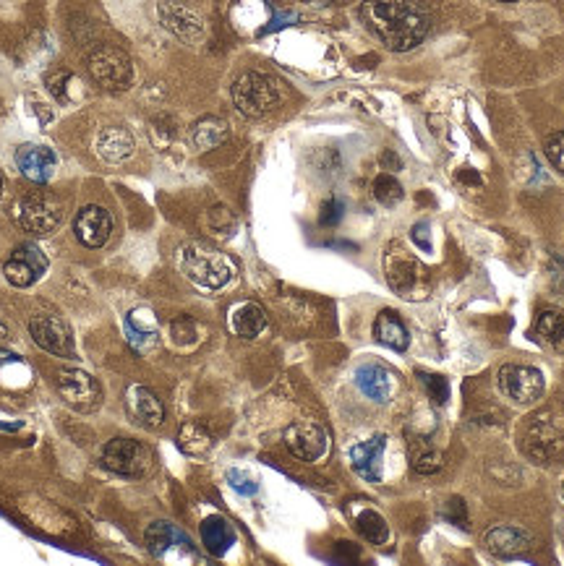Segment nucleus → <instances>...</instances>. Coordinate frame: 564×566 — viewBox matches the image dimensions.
I'll return each mask as SVG.
<instances>
[{
  "instance_id": "nucleus-1",
  "label": "nucleus",
  "mask_w": 564,
  "mask_h": 566,
  "mask_svg": "<svg viewBox=\"0 0 564 566\" xmlns=\"http://www.w3.org/2000/svg\"><path fill=\"white\" fill-rule=\"evenodd\" d=\"M361 21L392 53L413 50L431 29L429 8L423 0H366Z\"/></svg>"
},
{
  "instance_id": "nucleus-2",
  "label": "nucleus",
  "mask_w": 564,
  "mask_h": 566,
  "mask_svg": "<svg viewBox=\"0 0 564 566\" xmlns=\"http://www.w3.org/2000/svg\"><path fill=\"white\" fill-rule=\"evenodd\" d=\"M181 269L188 280L207 287V290H220L233 277V264L228 256L202 240L186 243L181 248Z\"/></svg>"
},
{
  "instance_id": "nucleus-3",
  "label": "nucleus",
  "mask_w": 564,
  "mask_h": 566,
  "mask_svg": "<svg viewBox=\"0 0 564 566\" xmlns=\"http://www.w3.org/2000/svg\"><path fill=\"white\" fill-rule=\"evenodd\" d=\"M280 100L282 94L277 81L267 74H259V71H246L233 84V102L238 113L246 115V118H264L280 105Z\"/></svg>"
},
{
  "instance_id": "nucleus-4",
  "label": "nucleus",
  "mask_w": 564,
  "mask_h": 566,
  "mask_svg": "<svg viewBox=\"0 0 564 566\" xmlns=\"http://www.w3.org/2000/svg\"><path fill=\"white\" fill-rule=\"evenodd\" d=\"M14 217L24 233L34 238H45L63 222V204L45 191H34L16 201Z\"/></svg>"
},
{
  "instance_id": "nucleus-5",
  "label": "nucleus",
  "mask_w": 564,
  "mask_h": 566,
  "mask_svg": "<svg viewBox=\"0 0 564 566\" xmlns=\"http://www.w3.org/2000/svg\"><path fill=\"white\" fill-rule=\"evenodd\" d=\"M497 387L499 392L512 400L515 405H533L544 397V389H546V381H544V373L538 371L533 366H507L499 368L497 373Z\"/></svg>"
},
{
  "instance_id": "nucleus-6",
  "label": "nucleus",
  "mask_w": 564,
  "mask_h": 566,
  "mask_svg": "<svg viewBox=\"0 0 564 566\" xmlns=\"http://www.w3.org/2000/svg\"><path fill=\"white\" fill-rule=\"evenodd\" d=\"M102 465L126 478H141L152 467V452L136 439H113L102 449Z\"/></svg>"
},
{
  "instance_id": "nucleus-7",
  "label": "nucleus",
  "mask_w": 564,
  "mask_h": 566,
  "mask_svg": "<svg viewBox=\"0 0 564 566\" xmlns=\"http://www.w3.org/2000/svg\"><path fill=\"white\" fill-rule=\"evenodd\" d=\"M89 74L100 87L118 92V89H126L131 84L134 68H131V58L123 50L102 45L89 55Z\"/></svg>"
},
{
  "instance_id": "nucleus-8",
  "label": "nucleus",
  "mask_w": 564,
  "mask_h": 566,
  "mask_svg": "<svg viewBox=\"0 0 564 566\" xmlns=\"http://www.w3.org/2000/svg\"><path fill=\"white\" fill-rule=\"evenodd\" d=\"M523 449L528 457L538 462L559 460L564 454V431L546 415H538L525 428Z\"/></svg>"
},
{
  "instance_id": "nucleus-9",
  "label": "nucleus",
  "mask_w": 564,
  "mask_h": 566,
  "mask_svg": "<svg viewBox=\"0 0 564 566\" xmlns=\"http://www.w3.org/2000/svg\"><path fill=\"white\" fill-rule=\"evenodd\" d=\"M58 389H61L63 400L79 413H92L102 402V389L97 379H92L87 371H79V368H63L58 373Z\"/></svg>"
},
{
  "instance_id": "nucleus-10",
  "label": "nucleus",
  "mask_w": 564,
  "mask_h": 566,
  "mask_svg": "<svg viewBox=\"0 0 564 566\" xmlns=\"http://www.w3.org/2000/svg\"><path fill=\"white\" fill-rule=\"evenodd\" d=\"M285 447L303 462H316L329 447L327 431L314 420H296L285 428Z\"/></svg>"
},
{
  "instance_id": "nucleus-11",
  "label": "nucleus",
  "mask_w": 564,
  "mask_h": 566,
  "mask_svg": "<svg viewBox=\"0 0 564 566\" xmlns=\"http://www.w3.org/2000/svg\"><path fill=\"white\" fill-rule=\"evenodd\" d=\"M29 334L47 353L58 355V358H74V332L58 316H34L29 321Z\"/></svg>"
},
{
  "instance_id": "nucleus-12",
  "label": "nucleus",
  "mask_w": 564,
  "mask_h": 566,
  "mask_svg": "<svg viewBox=\"0 0 564 566\" xmlns=\"http://www.w3.org/2000/svg\"><path fill=\"white\" fill-rule=\"evenodd\" d=\"M384 267H387V282H390L395 293L405 295V298H421L418 293H423L421 282L426 269H423L416 259H410L403 248L390 251V256L384 261Z\"/></svg>"
},
{
  "instance_id": "nucleus-13",
  "label": "nucleus",
  "mask_w": 564,
  "mask_h": 566,
  "mask_svg": "<svg viewBox=\"0 0 564 566\" xmlns=\"http://www.w3.org/2000/svg\"><path fill=\"white\" fill-rule=\"evenodd\" d=\"M47 272V256L34 243H24L6 261L3 274L14 287H29Z\"/></svg>"
},
{
  "instance_id": "nucleus-14",
  "label": "nucleus",
  "mask_w": 564,
  "mask_h": 566,
  "mask_svg": "<svg viewBox=\"0 0 564 566\" xmlns=\"http://www.w3.org/2000/svg\"><path fill=\"white\" fill-rule=\"evenodd\" d=\"M74 233L79 243H84L87 248H102L110 240V233H113V217L105 207L89 204V207H84L76 214Z\"/></svg>"
},
{
  "instance_id": "nucleus-15",
  "label": "nucleus",
  "mask_w": 564,
  "mask_h": 566,
  "mask_svg": "<svg viewBox=\"0 0 564 566\" xmlns=\"http://www.w3.org/2000/svg\"><path fill=\"white\" fill-rule=\"evenodd\" d=\"M16 165H19L21 175L32 183H47L53 178L55 167H58V157L50 147L42 144H24L16 152Z\"/></svg>"
},
{
  "instance_id": "nucleus-16",
  "label": "nucleus",
  "mask_w": 564,
  "mask_h": 566,
  "mask_svg": "<svg viewBox=\"0 0 564 566\" xmlns=\"http://www.w3.org/2000/svg\"><path fill=\"white\" fill-rule=\"evenodd\" d=\"M384 449H387V436H384V433H376L369 441L356 444V447L350 449L353 470H356L361 478L369 480V483H379V480H382Z\"/></svg>"
},
{
  "instance_id": "nucleus-17",
  "label": "nucleus",
  "mask_w": 564,
  "mask_h": 566,
  "mask_svg": "<svg viewBox=\"0 0 564 566\" xmlns=\"http://www.w3.org/2000/svg\"><path fill=\"white\" fill-rule=\"evenodd\" d=\"M531 535L520 530V527L512 525H499L491 527L489 533L484 535V548L499 559H512V556H520L531 548Z\"/></svg>"
},
{
  "instance_id": "nucleus-18",
  "label": "nucleus",
  "mask_w": 564,
  "mask_h": 566,
  "mask_svg": "<svg viewBox=\"0 0 564 566\" xmlns=\"http://www.w3.org/2000/svg\"><path fill=\"white\" fill-rule=\"evenodd\" d=\"M356 384L369 400L390 402V397L395 394V373L379 363H366L356 371Z\"/></svg>"
},
{
  "instance_id": "nucleus-19",
  "label": "nucleus",
  "mask_w": 564,
  "mask_h": 566,
  "mask_svg": "<svg viewBox=\"0 0 564 566\" xmlns=\"http://www.w3.org/2000/svg\"><path fill=\"white\" fill-rule=\"evenodd\" d=\"M126 405L139 423L155 428L165 420V407L157 400V394L147 387H131L126 394Z\"/></svg>"
},
{
  "instance_id": "nucleus-20",
  "label": "nucleus",
  "mask_w": 564,
  "mask_h": 566,
  "mask_svg": "<svg viewBox=\"0 0 564 566\" xmlns=\"http://www.w3.org/2000/svg\"><path fill=\"white\" fill-rule=\"evenodd\" d=\"M94 147H97V152H100L102 160L108 162H123L128 160L131 154H134V136H131V131L123 126H108L102 128L100 136H97V141H94Z\"/></svg>"
},
{
  "instance_id": "nucleus-21",
  "label": "nucleus",
  "mask_w": 564,
  "mask_h": 566,
  "mask_svg": "<svg viewBox=\"0 0 564 566\" xmlns=\"http://www.w3.org/2000/svg\"><path fill=\"white\" fill-rule=\"evenodd\" d=\"M160 16L165 21V27L173 29L183 40L194 42L202 37V19L194 11H188V8L178 6V3H162Z\"/></svg>"
},
{
  "instance_id": "nucleus-22",
  "label": "nucleus",
  "mask_w": 564,
  "mask_h": 566,
  "mask_svg": "<svg viewBox=\"0 0 564 566\" xmlns=\"http://www.w3.org/2000/svg\"><path fill=\"white\" fill-rule=\"evenodd\" d=\"M374 337L382 342V345L390 347V350H397V353L408 350V345H410L408 327H405L403 319H400L395 311H382L379 316H376Z\"/></svg>"
},
{
  "instance_id": "nucleus-23",
  "label": "nucleus",
  "mask_w": 564,
  "mask_h": 566,
  "mask_svg": "<svg viewBox=\"0 0 564 566\" xmlns=\"http://www.w3.org/2000/svg\"><path fill=\"white\" fill-rule=\"evenodd\" d=\"M264 327H267V316H264V308L259 303H241L230 311V329L238 337L254 340L256 334L264 332Z\"/></svg>"
},
{
  "instance_id": "nucleus-24",
  "label": "nucleus",
  "mask_w": 564,
  "mask_h": 566,
  "mask_svg": "<svg viewBox=\"0 0 564 566\" xmlns=\"http://www.w3.org/2000/svg\"><path fill=\"white\" fill-rule=\"evenodd\" d=\"M126 334H128V342H131L136 350H149V345H155V337H157L155 316H152L147 308H136V311H131L126 319Z\"/></svg>"
},
{
  "instance_id": "nucleus-25",
  "label": "nucleus",
  "mask_w": 564,
  "mask_h": 566,
  "mask_svg": "<svg viewBox=\"0 0 564 566\" xmlns=\"http://www.w3.org/2000/svg\"><path fill=\"white\" fill-rule=\"evenodd\" d=\"M202 540L204 548H207L212 556H225V553L230 551V546L235 543V533L228 520L209 517V520L202 522Z\"/></svg>"
},
{
  "instance_id": "nucleus-26",
  "label": "nucleus",
  "mask_w": 564,
  "mask_h": 566,
  "mask_svg": "<svg viewBox=\"0 0 564 566\" xmlns=\"http://www.w3.org/2000/svg\"><path fill=\"white\" fill-rule=\"evenodd\" d=\"M536 334L538 340L549 345L551 350L564 353V313L562 311H541L536 319Z\"/></svg>"
},
{
  "instance_id": "nucleus-27",
  "label": "nucleus",
  "mask_w": 564,
  "mask_h": 566,
  "mask_svg": "<svg viewBox=\"0 0 564 566\" xmlns=\"http://www.w3.org/2000/svg\"><path fill=\"white\" fill-rule=\"evenodd\" d=\"M191 139H194V144L202 149V152L220 147L222 141L228 139V123L222 118H215V115L202 118L194 126V131H191Z\"/></svg>"
},
{
  "instance_id": "nucleus-28",
  "label": "nucleus",
  "mask_w": 564,
  "mask_h": 566,
  "mask_svg": "<svg viewBox=\"0 0 564 566\" xmlns=\"http://www.w3.org/2000/svg\"><path fill=\"white\" fill-rule=\"evenodd\" d=\"M356 527H358V533L369 540V543H374V546H382V543H387V538H390V527H387L384 517L382 514L371 512V509L358 514Z\"/></svg>"
},
{
  "instance_id": "nucleus-29",
  "label": "nucleus",
  "mask_w": 564,
  "mask_h": 566,
  "mask_svg": "<svg viewBox=\"0 0 564 566\" xmlns=\"http://www.w3.org/2000/svg\"><path fill=\"white\" fill-rule=\"evenodd\" d=\"M181 538L183 535L178 533L170 522H155V525L147 530V548L152 556H165L175 540H181Z\"/></svg>"
},
{
  "instance_id": "nucleus-30",
  "label": "nucleus",
  "mask_w": 564,
  "mask_h": 566,
  "mask_svg": "<svg viewBox=\"0 0 564 566\" xmlns=\"http://www.w3.org/2000/svg\"><path fill=\"white\" fill-rule=\"evenodd\" d=\"M178 444L188 454H204L212 447V436L199 423H186L181 428V433H178Z\"/></svg>"
},
{
  "instance_id": "nucleus-31",
  "label": "nucleus",
  "mask_w": 564,
  "mask_h": 566,
  "mask_svg": "<svg viewBox=\"0 0 564 566\" xmlns=\"http://www.w3.org/2000/svg\"><path fill=\"white\" fill-rule=\"evenodd\" d=\"M403 196L405 191L403 186H400V180L392 178V175L382 173L374 180V199L379 201V204H384V207H395L397 201H403Z\"/></svg>"
},
{
  "instance_id": "nucleus-32",
  "label": "nucleus",
  "mask_w": 564,
  "mask_h": 566,
  "mask_svg": "<svg viewBox=\"0 0 564 566\" xmlns=\"http://www.w3.org/2000/svg\"><path fill=\"white\" fill-rule=\"evenodd\" d=\"M418 376H421L423 387L429 389V397L437 402V405H444V402L450 400V384H447L444 376H439V373H426V371H421Z\"/></svg>"
},
{
  "instance_id": "nucleus-33",
  "label": "nucleus",
  "mask_w": 564,
  "mask_h": 566,
  "mask_svg": "<svg viewBox=\"0 0 564 566\" xmlns=\"http://www.w3.org/2000/svg\"><path fill=\"white\" fill-rule=\"evenodd\" d=\"M442 517L447 522H452L455 527H463V530H470V520H468V509H465L463 499H450L444 504Z\"/></svg>"
},
{
  "instance_id": "nucleus-34",
  "label": "nucleus",
  "mask_w": 564,
  "mask_h": 566,
  "mask_svg": "<svg viewBox=\"0 0 564 566\" xmlns=\"http://www.w3.org/2000/svg\"><path fill=\"white\" fill-rule=\"evenodd\" d=\"M228 483L233 491H238L241 496H254L256 491H259V483H256L251 475H246L243 470H228Z\"/></svg>"
},
{
  "instance_id": "nucleus-35",
  "label": "nucleus",
  "mask_w": 564,
  "mask_h": 566,
  "mask_svg": "<svg viewBox=\"0 0 564 566\" xmlns=\"http://www.w3.org/2000/svg\"><path fill=\"white\" fill-rule=\"evenodd\" d=\"M442 465H444L442 454H437V452H423V454H418L416 460H413V470H416L418 475L439 473Z\"/></svg>"
},
{
  "instance_id": "nucleus-36",
  "label": "nucleus",
  "mask_w": 564,
  "mask_h": 566,
  "mask_svg": "<svg viewBox=\"0 0 564 566\" xmlns=\"http://www.w3.org/2000/svg\"><path fill=\"white\" fill-rule=\"evenodd\" d=\"M546 157H549V162L557 167L559 173H564V131L546 139Z\"/></svg>"
},
{
  "instance_id": "nucleus-37",
  "label": "nucleus",
  "mask_w": 564,
  "mask_h": 566,
  "mask_svg": "<svg viewBox=\"0 0 564 566\" xmlns=\"http://www.w3.org/2000/svg\"><path fill=\"white\" fill-rule=\"evenodd\" d=\"M431 227H429V222H418V225H413V243H416L418 248H421L423 254H431V233H429Z\"/></svg>"
},
{
  "instance_id": "nucleus-38",
  "label": "nucleus",
  "mask_w": 564,
  "mask_h": 566,
  "mask_svg": "<svg viewBox=\"0 0 564 566\" xmlns=\"http://www.w3.org/2000/svg\"><path fill=\"white\" fill-rule=\"evenodd\" d=\"M340 217H343V201H337V199H329L327 204H324V209H322V225H337L340 222Z\"/></svg>"
},
{
  "instance_id": "nucleus-39",
  "label": "nucleus",
  "mask_w": 564,
  "mask_h": 566,
  "mask_svg": "<svg viewBox=\"0 0 564 566\" xmlns=\"http://www.w3.org/2000/svg\"><path fill=\"white\" fill-rule=\"evenodd\" d=\"M173 337L175 342H194L196 332H194V321L191 319H178L173 321Z\"/></svg>"
},
{
  "instance_id": "nucleus-40",
  "label": "nucleus",
  "mask_w": 564,
  "mask_h": 566,
  "mask_svg": "<svg viewBox=\"0 0 564 566\" xmlns=\"http://www.w3.org/2000/svg\"><path fill=\"white\" fill-rule=\"evenodd\" d=\"M11 363H21V358L16 353H8V350H0V371Z\"/></svg>"
},
{
  "instance_id": "nucleus-41",
  "label": "nucleus",
  "mask_w": 564,
  "mask_h": 566,
  "mask_svg": "<svg viewBox=\"0 0 564 566\" xmlns=\"http://www.w3.org/2000/svg\"><path fill=\"white\" fill-rule=\"evenodd\" d=\"M0 337H6V327L3 324H0Z\"/></svg>"
},
{
  "instance_id": "nucleus-42",
  "label": "nucleus",
  "mask_w": 564,
  "mask_h": 566,
  "mask_svg": "<svg viewBox=\"0 0 564 566\" xmlns=\"http://www.w3.org/2000/svg\"><path fill=\"white\" fill-rule=\"evenodd\" d=\"M494 3H517V0H494Z\"/></svg>"
},
{
  "instance_id": "nucleus-43",
  "label": "nucleus",
  "mask_w": 564,
  "mask_h": 566,
  "mask_svg": "<svg viewBox=\"0 0 564 566\" xmlns=\"http://www.w3.org/2000/svg\"><path fill=\"white\" fill-rule=\"evenodd\" d=\"M0 196H3V175H0Z\"/></svg>"
},
{
  "instance_id": "nucleus-44",
  "label": "nucleus",
  "mask_w": 564,
  "mask_h": 566,
  "mask_svg": "<svg viewBox=\"0 0 564 566\" xmlns=\"http://www.w3.org/2000/svg\"><path fill=\"white\" fill-rule=\"evenodd\" d=\"M562 504H564V483H562Z\"/></svg>"
}]
</instances>
